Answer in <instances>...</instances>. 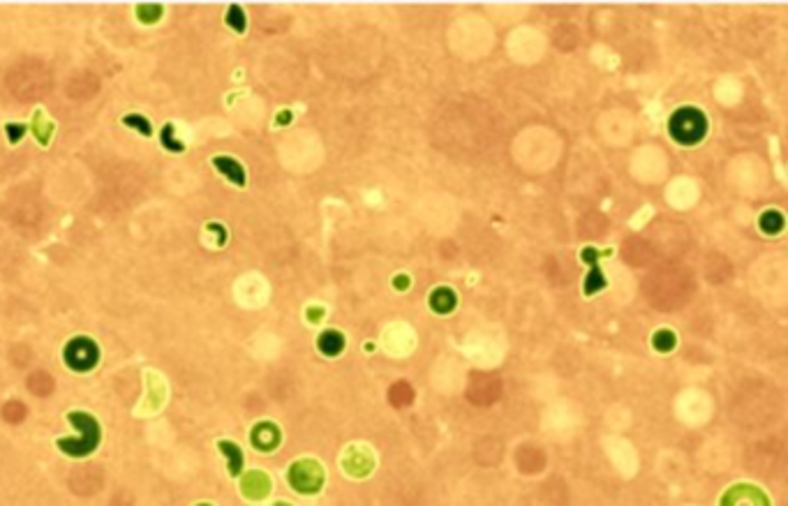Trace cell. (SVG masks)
I'll return each instance as SVG.
<instances>
[{"label":"cell","instance_id":"obj_2","mask_svg":"<svg viewBox=\"0 0 788 506\" xmlns=\"http://www.w3.org/2000/svg\"><path fill=\"white\" fill-rule=\"evenodd\" d=\"M668 132H671L673 141L679 146H692L701 143L707 134V118L698 106H679V109L668 118Z\"/></svg>","mask_w":788,"mask_h":506},{"label":"cell","instance_id":"obj_6","mask_svg":"<svg viewBox=\"0 0 788 506\" xmlns=\"http://www.w3.org/2000/svg\"><path fill=\"white\" fill-rule=\"evenodd\" d=\"M280 440H282V435H280V430H278V425L271 423V421H261V423H257V425L252 427V432H250V442H252V446H254V449H257V451H261V453H271V451H275V449H278V446H280Z\"/></svg>","mask_w":788,"mask_h":506},{"label":"cell","instance_id":"obj_5","mask_svg":"<svg viewBox=\"0 0 788 506\" xmlns=\"http://www.w3.org/2000/svg\"><path fill=\"white\" fill-rule=\"evenodd\" d=\"M599 257H601V252L594 250V248H585L583 252H580V261L592 266V270L585 275V285H583L585 296H592V294H597V291L606 289V285H608L606 275L601 273V268H599Z\"/></svg>","mask_w":788,"mask_h":506},{"label":"cell","instance_id":"obj_7","mask_svg":"<svg viewBox=\"0 0 788 506\" xmlns=\"http://www.w3.org/2000/svg\"><path fill=\"white\" fill-rule=\"evenodd\" d=\"M211 164L231 185H236V188H245V183H248V176H245V167L236 158H229V155H215V158L211 160Z\"/></svg>","mask_w":788,"mask_h":506},{"label":"cell","instance_id":"obj_17","mask_svg":"<svg viewBox=\"0 0 788 506\" xmlns=\"http://www.w3.org/2000/svg\"><path fill=\"white\" fill-rule=\"evenodd\" d=\"M758 222H761V229L765 233H779L784 229V216L779 211H765Z\"/></svg>","mask_w":788,"mask_h":506},{"label":"cell","instance_id":"obj_8","mask_svg":"<svg viewBox=\"0 0 788 506\" xmlns=\"http://www.w3.org/2000/svg\"><path fill=\"white\" fill-rule=\"evenodd\" d=\"M271 490V479L264 472H248L241 481V492L252 502L264 500Z\"/></svg>","mask_w":788,"mask_h":506},{"label":"cell","instance_id":"obj_3","mask_svg":"<svg viewBox=\"0 0 788 506\" xmlns=\"http://www.w3.org/2000/svg\"><path fill=\"white\" fill-rule=\"evenodd\" d=\"M63 361L72 373H91L100 363V347L91 338L76 335L63 349Z\"/></svg>","mask_w":788,"mask_h":506},{"label":"cell","instance_id":"obj_12","mask_svg":"<svg viewBox=\"0 0 788 506\" xmlns=\"http://www.w3.org/2000/svg\"><path fill=\"white\" fill-rule=\"evenodd\" d=\"M33 134H35V139L42 143V146H49V141H51L54 123L46 118V113L42 109H37L35 116H33Z\"/></svg>","mask_w":788,"mask_h":506},{"label":"cell","instance_id":"obj_19","mask_svg":"<svg viewBox=\"0 0 788 506\" xmlns=\"http://www.w3.org/2000/svg\"><path fill=\"white\" fill-rule=\"evenodd\" d=\"M26 130H28V128H26L24 123H7V125H5V134H7V141L12 143V146H16L19 141L24 139Z\"/></svg>","mask_w":788,"mask_h":506},{"label":"cell","instance_id":"obj_14","mask_svg":"<svg viewBox=\"0 0 788 506\" xmlns=\"http://www.w3.org/2000/svg\"><path fill=\"white\" fill-rule=\"evenodd\" d=\"M121 121H123V125H127V128H132V130L139 132L141 137H153V125H151L149 118H146V116H141V113H125Z\"/></svg>","mask_w":788,"mask_h":506},{"label":"cell","instance_id":"obj_16","mask_svg":"<svg viewBox=\"0 0 788 506\" xmlns=\"http://www.w3.org/2000/svg\"><path fill=\"white\" fill-rule=\"evenodd\" d=\"M160 141L169 153H183L185 151V143L181 139H176V128L171 123H164V128L160 132Z\"/></svg>","mask_w":788,"mask_h":506},{"label":"cell","instance_id":"obj_4","mask_svg":"<svg viewBox=\"0 0 788 506\" xmlns=\"http://www.w3.org/2000/svg\"><path fill=\"white\" fill-rule=\"evenodd\" d=\"M287 479L296 492L312 495L324 485V470L317 460H296L289 467Z\"/></svg>","mask_w":788,"mask_h":506},{"label":"cell","instance_id":"obj_22","mask_svg":"<svg viewBox=\"0 0 788 506\" xmlns=\"http://www.w3.org/2000/svg\"><path fill=\"white\" fill-rule=\"evenodd\" d=\"M291 121V113L287 111V109H284L282 111V116H278V125H284V123H289Z\"/></svg>","mask_w":788,"mask_h":506},{"label":"cell","instance_id":"obj_1","mask_svg":"<svg viewBox=\"0 0 788 506\" xmlns=\"http://www.w3.org/2000/svg\"><path fill=\"white\" fill-rule=\"evenodd\" d=\"M67 421H70L74 430H79L81 435H79V440L76 437H63V440H58L56 442L58 451H63L65 455H70V458H86V455L95 453L102 440L100 421L88 412H67Z\"/></svg>","mask_w":788,"mask_h":506},{"label":"cell","instance_id":"obj_11","mask_svg":"<svg viewBox=\"0 0 788 506\" xmlns=\"http://www.w3.org/2000/svg\"><path fill=\"white\" fill-rule=\"evenodd\" d=\"M456 300H458L456 294H453L449 287H439L430 294V308L435 310V313L447 315L453 310V305H456Z\"/></svg>","mask_w":788,"mask_h":506},{"label":"cell","instance_id":"obj_13","mask_svg":"<svg viewBox=\"0 0 788 506\" xmlns=\"http://www.w3.org/2000/svg\"><path fill=\"white\" fill-rule=\"evenodd\" d=\"M224 24L231 28L234 33L243 35L245 28H248V19H245V12L241 5H229V9H226V16H224Z\"/></svg>","mask_w":788,"mask_h":506},{"label":"cell","instance_id":"obj_15","mask_svg":"<svg viewBox=\"0 0 788 506\" xmlns=\"http://www.w3.org/2000/svg\"><path fill=\"white\" fill-rule=\"evenodd\" d=\"M162 12H164V7L162 5H157V3H141V5H136V19H139V21L141 24H146V26H149V24H157V21H160V19H162Z\"/></svg>","mask_w":788,"mask_h":506},{"label":"cell","instance_id":"obj_21","mask_svg":"<svg viewBox=\"0 0 788 506\" xmlns=\"http://www.w3.org/2000/svg\"><path fill=\"white\" fill-rule=\"evenodd\" d=\"M321 315H324L321 308H308V319H310V322H319Z\"/></svg>","mask_w":788,"mask_h":506},{"label":"cell","instance_id":"obj_20","mask_svg":"<svg viewBox=\"0 0 788 506\" xmlns=\"http://www.w3.org/2000/svg\"><path fill=\"white\" fill-rule=\"evenodd\" d=\"M206 231H209V233H215V246H224V243H226V229L220 225V222H211V225L209 227H206Z\"/></svg>","mask_w":788,"mask_h":506},{"label":"cell","instance_id":"obj_18","mask_svg":"<svg viewBox=\"0 0 788 506\" xmlns=\"http://www.w3.org/2000/svg\"><path fill=\"white\" fill-rule=\"evenodd\" d=\"M652 345L659 349V352H671V349L675 347V335L671 333V330H657V335H654V340H652Z\"/></svg>","mask_w":788,"mask_h":506},{"label":"cell","instance_id":"obj_10","mask_svg":"<svg viewBox=\"0 0 788 506\" xmlns=\"http://www.w3.org/2000/svg\"><path fill=\"white\" fill-rule=\"evenodd\" d=\"M344 335L340 330H324V333L317 338V347L324 356H338L344 349Z\"/></svg>","mask_w":788,"mask_h":506},{"label":"cell","instance_id":"obj_9","mask_svg":"<svg viewBox=\"0 0 788 506\" xmlns=\"http://www.w3.org/2000/svg\"><path fill=\"white\" fill-rule=\"evenodd\" d=\"M218 449H220V453L226 458L229 474L231 476H241V472H243V451H241V446L229 442V440H220L218 442Z\"/></svg>","mask_w":788,"mask_h":506}]
</instances>
